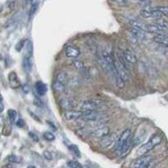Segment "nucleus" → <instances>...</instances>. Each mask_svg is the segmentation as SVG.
<instances>
[{"label":"nucleus","mask_w":168,"mask_h":168,"mask_svg":"<svg viewBox=\"0 0 168 168\" xmlns=\"http://www.w3.org/2000/svg\"><path fill=\"white\" fill-rule=\"evenodd\" d=\"M8 80H9V85L13 89H18L21 87V84L19 82L18 76L15 72H11L8 75Z\"/></svg>","instance_id":"nucleus-17"},{"label":"nucleus","mask_w":168,"mask_h":168,"mask_svg":"<svg viewBox=\"0 0 168 168\" xmlns=\"http://www.w3.org/2000/svg\"><path fill=\"white\" fill-rule=\"evenodd\" d=\"M151 8L159 13L162 17H168V6H151Z\"/></svg>","instance_id":"nucleus-23"},{"label":"nucleus","mask_w":168,"mask_h":168,"mask_svg":"<svg viewBox=\"0 0 168 168\" xmlns=\"http://www.w3.org/2000/svg\"><path fill=\"white\" fill-rule=\"evenodd\" d=\"M65 55L66 57L71 58V59H76L80 56V51L74 46H67L65 48Z\"/></svg>","instance_id":"nucleus-11"},{"label":"nucleus","mask_w":168,"mask_h":168,"mask_svg":"<svg viewBox=\"0 0 168 168\" xmlns=\"http://www.w3.org/2000/svg\"><path fill=\"white\" fill-rule=\"evenodd\" d=\"M137 1H142V0H137Z\"/></svg>","instance_id":"nucleus-41"},{"label":"nucleus","mask_w":168,"mask_h":168,"mask_svg":"<svg viewBox=\"0 0 168 168\" xmlns=\"http://www.w3.org/2000/svg\"><path fill=\"white\" fill-rule=\"evenodd\" d=\"M29 1H32V0H25V2H29Z\"/></svg>","instance_id":"nucleus-40"},{"label":"nucleus","mask_w":168,"mask_h":168,"mask_svg":"<svg viewBox=\"0 0 168 168\" xmlns=\"http://www.w3.org/2000/svg\"><path fill=\"white\" fill-rule=\"evenodd\" d=\"M17 125H18L19 127H24V126H25V122H24L22 119H20V120H18V121H17Z\"/></svg>","instance_id":"nucleus-35"},{"label":"nucleus","mask_w":168,"mask_h":168,"mask_svg":"<svg viewBox=\"0 0 168 168\" xmlns=\"http://www.w3.org/2000/svg\"><path fill=\"white\" fill-rule=\"evenodd\" d=\"M24 44H25V40H21V41L19 42V44H17V47H16V50H17V51H19V52H20V51L22 50V48H23Z\"/></svg>","instance_id":"nucleus-34"},{"label":"nucleus","mask_w":168,"mask_h":168,"mask_svg":"<svg viewBox=\"0 0 168 168\" xmlns=\"http://www.w3.org/2000/svg\"><path fill=\"white\" fill-rule=\"evenodd\" d=\"M8 118H9L11 123H15L17 121V111L13 110V109H9L8 110Z\"/></svg>","instance_id":"nucleus-27"},{"label":"nucleus","mask_w":168,"mask_h":168,"mask_svg":"<svg viewBox=\"0 0 168 168\" xmlns=\"http://www.w3.org/2000/svg\"><path fill=\"white\" fill-rule=\"evenodd\" d=\"M70 151H72L76 157H80V151H78V149L76 145H70Z\"/></svg>","instance_id":"nucleus-31"},{"label":"nucleus","mask_w":168,"mask_h":168,"mask_svg":"<svg viewBox=\"0 0 168 168\" xmlns=\"http://www.w3.org/2000/svg\"><path fill=\"white\" fill-rule=\"evenodd\" d=\"M130 138H131V130H130V129H126L125 131H123V133L120 135V137H118V140H116V145H114V152L119 150L120 147L124 145L126 141H128Z\"/></svg>","instance_id":"nucleus-6"},{"label":"nucleus","mask_w":168,"mask_h":168,"mask_svg":"<svg viewBox=\"0 0 168 168\" xmlns=\"http://www.w3.org/2000/svg\"><path fill=\"white\" fill-rule=\"evenodd\" d=\"M37 9H38V2H33L32 5L30 6V9H29V16H33L34 13L37 11Z\"/></svg>","instance_id":"nucleus-26"},{"label":"nucleus","mask_w":168,"mask_h":168,"mask_svg":"<svg viewBox=\"0 0 168 168\" xmlns=\"http://www.w3.org/2000/svg\"><path fill=\"white\" fill-rule=\"evenodd\" d=\"M83 116V111L82 110H66L64 112V118L67 121H76V120H80V118Z\"/></svg>","instance_id":"nucleus-10"},{"label":"nucleus","mask_w":168,"mask_h":168,"mask_svg":"<svg viewBox=\"0 0 168 168\" xmlns=\"http://www.w3.org/2000/svg\"><path fill=\"white\" fill-rule=\"evenodd\" d=\"M57 82H59V83L61 84H66L68 82V76L67 74H66V72H64V71H60V72L57 73V75H56V80Z\"/></svg>","instance_id":"nucleus-24"},{"label":"nucleus","mask_w":168,"mask_h":168,"mask_svg":"<svg viewBox=\"0 0 168 168\" xmlns=\"http://www.w3.org/2000/svg\"><path fill=\"white\" fill-rule=\"evenodd\" d=\"M44 157L47 159V160H52L53 159V154L52 153H50L49 151H46L44 152Z\"/></svg>","instance_id":"nucleus-32"},{"label":"nucleus","mask_w":168,"mask_h":168,"mask_svg":"<svg viewBox=\"0 0 168 168\" xmlns=\"http://www.w3.org/2000/svg\"><path fill=\"white\" fill-rule=\"evenodd\" d=\"M109 133H110V129H109V127H107V126H100V127H98V128H95V129L92 131L91 135H92L94 138L102 139L103 137L107 136Z\"/></svg>","instance_id":"nucleus-5"},{"label":"nucleus","mask_w":168,"mask_h":168,"mask_svg":"<svg viewBox=\"0 0 168 168\" xmlns=\"http://www.w3.org/2000/svg\"><path fill=\"white\" fill-rule=\"evenodd\" d=\"M153 161V157L150 155L140 156L131 163V168H143L147 165H149Z\"/></svg>","instance_id":"nucleus-2"},{"label":"nucleus","mask_w":168,"mask_h":168,"mask_svg":"<svg viewBox=\"0 0 168 168\" xmlns=\"http://www.w3.org/2000/svg\"><path fill=\"white\" fill-rule=\"evenodd\" d=\"M9 161H11V162L19 163L20 161H21V159H20V158H18L17 156H11V157H9Z\"/></svg>","instance_id":"nucleus-33"},{"label":"nucleus","mask_w":168,"mask_h":168,"mask_svg":"<svg viewBox=\"0 0 168 168\" xmlns=\"http://www.w3.org/2000/svg\"><path fill=\"white\" fill-rule=\"evenodd\" d=\"M67 165L69 168H82L80 164L76 162V161H69V162L67 163Z\"/></svg>","instance_id":"nucleus-30"},{"label":"nucleus","mask_w":168,"mask_h":168,"mask_svg":"<svg viewBox=\"0 0 168 168\" xmlns=\"http://www.w3.org/2000/svg\"><path fill=\"white\" fill-rule=\"evenodd\" d=\"M22 89H23V91L25 92V93H28L29 90H30V89H29V86H28V85H24V86H22Z\"/></svg>","instance_id":"nucleus-36"},{"label":"nucleus","mask_w":168,"mask_h":168,"mask_svg":"<svg viewBox=\"0 0 168 168\" xmlns=\"http://www.w3.org/2000/svg\"><path fill=\"white\" fill-rule=\"evenodd\" d=\"M59 104L65 110H71L78 105V101L75 100L73 97H64V98L60 99Z\"/></svg>","instance_id":"nucleus-3"},{"label":"nucleus","mask_w":168,"mask_h":168,"mask_svg":"<svg viewBox=\"0 0 168 168\" xmlns=\"http://www.w3.org/2000/svg\"><path fill=\"white\" fill-rule=\"evenodd\" d=\"M132 145H133V141H132V138H130L128 141H126L124 145H123L121 147H120L119 150L116 151V154L118 156H120V157H123V156H125L127 153H128L130 150H131Z\"/></svg>","instance_id":"nucleus-12"},{"label":"nucleus","mask_w":168,"mask_h":168,"mask_svg":"<svg viewBox=\"0 0 168 168\" xmlns=\"http://www.w3.org/2000/svg\"><path fill=\"white\" fill-rule=\"evenodd\" d=\"M147 32L152 33L154 35H166L167 30L157 26L155 24H147Z\"/></svg>","instance_id":"nucleus-9"},{"label":"nucleus","mask_w":168,"mask_h":168,"mask_svg":"<svg viewBox=\"0 0 168 168\" xmlns=\"http://www.w3.org/2000/svg\"><path fill=\"white\" fill-rule=\"evenodd\" d=\"M29 135H30V136H32V138H33L35 141H38V138L36 137V135H34L33 133H29Z\"/></svg>","instance_id":"nucleus-37"},{"label":"nucleus","mask_w":168,"mask_h":168,"mask_svg":"<svg viewBox=\"0 0 168 168\" xmlns=\"http://www.w3.org/2000/svg\"><path fill=\"white\" fill-rule=\"evenodd\" d=\"M114 3H116V4H118V5H121V6H127L128 5V3H129V1L128 0H111Z\"/></svg>","instance_id":"nucleus-29"},{"label":"nucleus","mask_w":168,"mask_h":168,"mask_svg":"<svg viewBox=\"0 0 168 168\" xmlns=\"http://www.w3.org/2000/svg\"><path fill=\"white\" fill-rule=\"evenodd\" d=\"M44 137L48 140V141H53V140H55V135L53 134L52 132H50V131L44 132Z\"/></svg>","instance_id":"nucleus-28"},{"label":"nucleus","mask_w":168,"mask_h":168,"mask_svg":"<svg viewBox=\"0 0 168 168\" xmlns=\"http://www.w3.org/2000/svg\"><path fill=\"white\" fill-rule=\"evenodd\" d=\"M116 140H118V136H116V133H109L107 136L100 139V145L103 149H109V147L116 145Z\"/></svg>","instance_id":"nucleus-4"},{"label":"nucleus","mask_w":168,"mask_h":168,"mask_svg":"<svg viewBox=\"0 0 168 168\" xmlns=\"http://www.w3.org/2000/svg\"><path fill=\"white\" fill-rule=\"evenodd\" d=\"M80 109L82 111H88V110H97L98 106L94 103L93 101L91 100H85L80 104Z\"/></svg>","instance_id":"nucleus-15"},{"label":"nucleus","mask_w":168,"mask_h":168,"mask_svg":"<svg viewBox=\"0 0 168 168\" xmlns=\"http://www.w3.org/2000/svg\"><path fill=\"white\" fill-rule=\"evenodd\" d=\"M3 108H4V106H3L2 100H0V112H2V111H3Z\"/></svg>","instance_id":"nucleus-38"},{"label":"nucleus","mask_w":168,"mask_h":168,"mask_svg":"<svg viewBox=\"0 0 168 168\" xmlns=\"http://www.w3.org/2000/svg\"><path fill=\"white\" fill-rule=\"evenodd\" d=\"M153 40L157 44H161L163 47L168 48V36L167 35H155Z\"/></svg>","instance_id":"nucleus-18"},{"label":"nucleus","mask_w":168,"mask_h":168,"mask_svg":"<svg viewBox=\"0 0 168 168\" xmlns=\"http://www.w3.org/2000/svg\"><path fill=\"white\" fill-rule=\"evenodd\" d=\"M72 64H73V66H74L75 69H78V71H80V72H83V73L87 72V67H86L85 63H84L83 61H80V60H74Z\"/></svg>","instance_id":"nucleus-22"},{"label":"nucleus","mask_w":168,"mask_h":168,"mask_svg":"<svg viewBox=\"0 0 168 168\" xmlns=\"http://www.w3.org/2000/svg\"><path fill=\"white\" fill-rule=\"evenodd\" d=\"M123 55H124L125 59H126V61L129 64H135V63L137 62V58L136 56H135V54L133 52H132L130 49H125L123 50Z\"/></svg>","instance_id":"nucleus-14"},{"label":"nucleus","mask_w":168,"mask_h":168,"mask_svg":"<svg viewBox=\"0 0 168 168\" xmlns=\"http://www.w3.org/2000/svg\"><path fill=\"white\" fill-rule=\"evenodd\" d=\"M139 15L145 19H154V20H156V19L162 18V16H161L160 13L155 11H153L152 8H151V6H147V7L141 9L139 11Z\"/></svg>","instance_id":"nucleus-7"},{"label":"nucleus","mask_w":168,"mask_h":168,"mask_svg":"<svg viewBox=\"0 0 168 168\" xmlns=\"http://www.w3.org/2000/svg\"><path fill=\"white\" fill-rule=\"evenodd\" d=\"M34 103H36V105H38V106H41V102H40V101H38L37 100V99H35V100H34Z\"/></svg>","instance_id":"nucleus-39"},{"label":"nucleus","mask_w":168,"mask_h":168,"mask_svg":"<svg viewBox=\"0 0 168 168\" xmlns=\"http://www.w3.org/2000/svg\"><path fill=\"white\" fill-rule=\"evenodd\" d=\"M114 67H116V71H118L119 75L121 76V78L124 80L125 83L129 80V74H128V70H127L126 68H125L124 66L121 64V63L118 62V61H116V59H114Z\"/></svg>","instance_id":"nucleus-8"},{"label":"nucleus","mask_w":168,"mask_h":168,"mask_svg":"<svg viewBox=\"0 0 168 168\" xmlns=\"http://www.w3.org/2000/svg\"><path fill=\"white\" fill-rule=\"evenodd\" d=\"M155 25L161 27V28L168 30V21L167 20H164V19L160 18V19H156L155 20Z\"/></svg>","instance_id":"nucleus-25"},{"label":"nucleus","mask_w":168,"mask_h":168,"mask_svg":"<svg viewBox=\"0 0 168 168\" xmlns=\"http://www.w3.org/2000/svg\"><path fill=\"white\" fill-rule=\"evenodd\" d=\"M128 31H129V33L132 34L135 38L138 39V40H145V39H147V32L142 31L140 29L134 28V27H130V28H128Z\"/></svg>","instance_id":"nucleus-13"},{"label":"nucleus","mask_w":168,"mask_h":168,"mask_svg":"<svg viewBox=\"0 0 168 168\" xmlns=\"http://www.w3.org/2000/svg\"><path fill=\"white\" fill-rule=\"evenodd\" d=\"M129 24H130V27H134V28L140 29V30H142V31L147 32V24L142 23V22H140V21H136V20H132V21L129 22Z\"/></svg>","instance_id":"nucleus-20"},{"label":"nucleus","mask_w":168,"mask_h":168,"mask_svg":"<svg viewBox=\"0 0 168 168\" xmlns=\"http://www.w3.org/2000/svg\"><path fill=\"white\" fill-rule=\"evenodd\" d=\"M53 90H54V92H56L58 94H63L66 92V86L64 84H61L59 82H57V80H55L54 83H53Z\"/></svg>","instance_id":"nucleus-19"},{"label":"nucleus","mask_w":168,"mask_h":168,"mask_svg":"<svg viewBox=\"0 0 168 168\" xmlns=\"http://www.w3.org/2000/svg\"><path fill=\"white\" fill-rule=\"evenodd\" d=\"M162 141V137L159 134H154L150 138V140L147 142H145V145H140L138 149H137V155L139 156H145L149 152H151L152 150H154L157 145H159Z\"/></svg>","instance_id":"nucleus-1"},{"label":"nucleus","mask_w":168,"mask_h":168,"mask_svg":"<svg viewBox=\"0 0 168 168\" xmlns=\"http://www.w3.org/2000/svg\"><path fill=\"white\" fill-rule=\"evenodd\" d=\"M35 90H36V92L38 93L39 96H44V94L47 93V85H44L42 82H37L35 84Z\"/></svg>","instance_id":"nucleus-21"},{"label":"nucleus","mask_w":168,"mask_h":168,"mask_svg":"<svg viewBox=\"0 0 168 168\" xmlns=\"http://www.w3.org/2000/svg\"><path fill=\"white\" fill-rule=\"evenodd\" d=\"M32 66H33V59H32L31 55H27L25 56L23 60V68L25 69V71L30 72L32 70Z\"/></svg>","instance_id":"nucleus-16"}]
</instances>
